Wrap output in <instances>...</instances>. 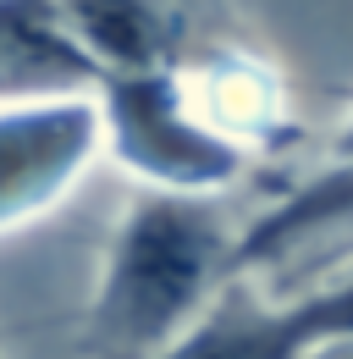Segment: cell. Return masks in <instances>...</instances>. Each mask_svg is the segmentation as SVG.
Instances as JSON below:
<instances>
[{
  "label": "cell",
  "instance_id": "1",
  "mask_svg": "<svg viewBox=\"0 0 353 359\" xmlns=\"http://www.w3.org/2000/svg\"><path fill=\"white\" fill-rule=\"evenodd\" d=\"M237 249L221 222L188 194H149L132 205L94 299L88 354L94 359H160L210 310L221 266Z\"/></svg>",
  "mask_w": 353,
  "mask_h": 359
},
{
  "label": "cell",
  "instance_id": "2",
  "mask_svg": "<svg viewBox=\"0 0 353 359\" xmlns=\"http://www.w3.org/2000/svg\"><path fill=\"white\" fill-rule=\"evenodd\" d=\"M99 111L83 94H44L0 105V232L55 205L88 166Z\"/></svg>",
  "mask_w": 353,
  "mask_h": 359
},
{
  "label": "cell",
  "instance_id": "3",
  "mask_svg": "<svg viewBox=\"0 0 353 359\" xmlns=\"http://www.w3.org/2000/svg\"><path fill=\"white\" fill-rule=\"evenodd\" d=\"M111 128H116L122 155L155 182H166L172 194L210 188L237 166V149L188 116L172 72L116 78L111 83Z\"/></svg>",
  "mask_w": 353,
  "mask_h": 359
},
{
  "label": "cell",
  "instance_id": "4",
  "mask_svg": "<svg viewBox=\"0 0 353 359\" xmlns=\"http://www.w3.org/2000/svg\"><path fill=\"white\" fill-rule=\"evenodd\" d=\"M55 17L88 67H111L116 78L166 72L176 45L188 39L182 0H55Z\"/></svg>",
  "mask_w": 353,
  "mask_h": 359
},
{
  "label": "cell",
  "instance_id": "5",
  "mask_svg": "<svg viewBox=\"0 0 353 359\" xmlns=\"http://www.w3.org/2000/svg\"><path fill=\"white\" fill-rule=\"evenodd\" d=\"M99 72L61 28L50 0H0V105L83 94Z\"/></svg>",
  "mask_w": 353,
  "mask_h": 359
},
{
  "label": "cell",
  "instance_id": "6",
  "mask_svg": "<svg viewBox=\"0 0 353 359\" xmlns=\"http://www.w3.org/2000/svg\"><path fill=\"white\" fill-rule=\"evenodd\" d=\"M309 348H320V343L309 337L304 304L270 310V304L232 293L216 310L199 315L160 359H304Z\"/></svg>",
  "mask_w": 353,
  "mask_h": 359
},
{
  "label": "cell",
  "instance_id": "7",
  "mask_svg": "<svg viewBox=\"0 0 353 359\" xmlns=\"http://www.w3.org/2000/svg\"><path fill=\"white\" fill-rule=\"evenodd\" d=\"M353 205V128L342 138V161H337V172L320 182L314 194L304 199H293L287 210H276L270 222H260V232H249L243 243H237V260H260V255H276V249H287V243H298L309 238L320 222H331V216H342Z\"/></svg>",
  "mask_w": 353,
  "mask_h": 359
},
{
  "label": "cell",
  "instance_id": "8",
  "mask_svg": "<svg viewBox=\"0 0 353 359\" xmlns=\"http://www.w3.org/2000/svg\"><path fill=\"white\" fill-rule=\"evenodd\" d=\"M304 315H309L314 343H342V337H353V276L337 282V287H320L314 299H304Z\"/></svg>",
  "mask_w": 353,
  "mask_h": 359
},
{
  "label": "cell",
  "instance_id": "9",
  "mask_svg": "<svg viewBox=\"0 0 353 359\" xmlns=\"http://www.w3.org/2000/svg\"><path fill=\"white\" fill-rule=\"evenodd\" d=\"M304 359H353V337H342V343H320V348H309Z\"/></svg>",
  "mask_w": 353,
  "mask_h": 359
}]
</instances>
